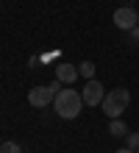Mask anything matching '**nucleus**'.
Returning <instances> with one entry per match:
<instances>
[{
    "label": "nucleus",
    "mask_w": 139,
    "mask_h": 153,
    "mask_svg": "<svg viewBox=\"0 0 139 153\" xmlns=\"http://www.w3.org/2000/svg\"><path fill=\"white\" fill-rule=\"evenodd\" d=\"M83 97L75 92V89H61V92H56V114L61 117V120H75L83 109Z\"/></svg>",
    "instance_id": "obj_1"
},
{
    "label": "nucleus",
    "mask_w": 139,
    "mask_h": 153,
    "mask_svg": "<svg viewBox=\"0 0 139 153\" xmlns=\"http://www.w3.org/2000/svg\"><path fill=\"white\" fill-rule=\"evenodd\" d=\"M128 103H131V92H128L125 86H120V89H111V92L103 97V114L109 117V120H114V117H120L125 109H128Z\"/></svg>",
    "instance_id": "obj_2"
},
{
    "label": "nucleus",
    "mask_w": 139,
    "mask_h": 153,
    "mask_svg": "<svg viewBox=\"0 0 139 153\" xmlns=\"http://www.w3.org/2000/svg\"><path fill=\"white\" fill-rule=\"evenodd\" d=\"M114 25H117L120 31H131V28H136V25H139V11H136V8H131V6L117 8V11H114Z\"/></svg>",
    "instance_id": "obj_3"
},
{
    "label": "nucleus",
    "mask_w": 139,
    "mask_h": 153,
    "mask_svg": "<svg viewBox=\"0 0 139 153\" xmlns=\"http://www.w3.org/2000/svg\"><path fill=\"white\" fill-rule=\"evenodd\" d=\"M81 97H83V103H86V106H100V103H103V97H106L103 84L95 81V78H89L86 86H83V92H81Z\"/></svg>",
    "instance_id": "obj_4"
},
{
    "label": "nucleus",
    "mask_w": 139,
    "mask_h": 153,
    "mask_svg": "<svg viewBox=\"0 0 139 153\" xmlns=\"http://www.w3.org/2000/svg\"><path fill=\"white\" fill-rule=\"evenodd\" d=\"M53 95H56V89H53L50 84H48V86H33L31 92H28V103L36 106V109H45V106H50Z\"/></svg>",
    "instance_id": "obj_5"
},
{
    "label": "nucleus",
    "mask_w": 139,
    "mask_h": 153,
    "mask_svg": "<svg viewBox=\"0 0 139 153\" xmlns=\"http://www.w3.org/2000/svg\"><path fill=\"white\" fill-rule=\"evenodd\" d=\"M78 67L75 64H67V61H61L59 67H56V78L61 81V84H72V81H78Z\"/></svg>",
    "instance_id": "obj_6"
},
{
    "label": "nucleus",
    "mask_w": 139,
    "mask_h": 153,
    "mask_svg": "<svg viewBox=\"0 0 139 153\" xmlns=\"http://www.w3.org/2000/svg\"><path fill=\"white\" fill-rule=\"evenodd\" d=\"M109 134H111V137H125V134H128V125L120 120V117H114V120L109 123Z\"/></svg>",
    "instance_id": "obj_7"
},
{
    "label": "nucleus",
    "mask_w": 139,
    "mask_h": 153,
    "mask_svg": "<svg viewBox=\"0 0 139 153\" xmlns=\"http://www.w3.org/2000/svg\"><path fill=\"white\" fill-rule=\"evenodd\" d=\"M78 73L83 75V78H95V64H92V61H81V64H78Z\"/></svg>",
    "instance_id": "obj_8"
},
{
    "label": "nucleus",
    "mask_w": 139,
    "mask_h": 153,
    "mask_svg": "<svg viewBox=\"0 0 139 153\" xmlns=\"http://www.w3.org/2000/svg\"><path fill=\"white\" fill-rule=\"evenodd\" d=\"M125 148L139 150V134H125Z\"/></svg>",
    "instance_id": "obj_9"
},
{
    "label": "nucleus",
    "mask_w": 139,
    "mask_h": 153,
    "mask_svg": "<svg viewBox=\"0 0 139 153\" xmlns=\"http://www.w3.org/2000/svg\"><path fill=\"white\" fill-rule=\"evenodd\" d=\"M0 153H22V148L17 145V142H3V145H0Z\"/></svg>",
    "instance_id": "obj_10"
},
{
    "label": "nucleus",
    "mask_w": 139,
    "mask_h": 153,
    "mask_svg": "<svg viewBox=\"0 0 139 153\" xmlns=\"http://www.w3.org/2000/svg\"><path fill=\"white\" fill-rule=\"evenodd\" d=\"M128 36H131V42H134V45H139V25H136V28H131V31H128Z\"/></svg>",
    "instance_id": "obj_11"
},
{
    "label": "nucleus",
    "mask_w": 139,
    "mask_h": 153,
    "mask_svg": "<svg viewBox=\"0 0 139 153\" xmlns=\"http://www.w3.org/2000/svg\"><path fill=\"white\" fill-rule=\"evenodd\" d=\"M117 153H136V150H131V148H123V150H117Z\"/></svg>",
    "instance_id": "obj_12"
},
{
    "label": "nucleus",
    "mask_w": 139,
    "mask_h": 153,
    "mask_svg": "<svg viewBox=\"0 0 139 153\" xmlns=\"http://www.w3.org/2000/svg\"><path fill=\"white\" fill-rule=\"evenodd\" d=\"M0 145H3V142H0Z\"/></svg>",
    "instance_id": "obj_13"
}]
</instances>
